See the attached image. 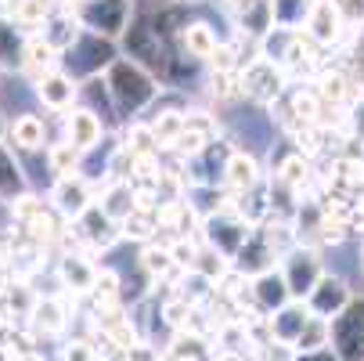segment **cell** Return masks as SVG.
<instances>
[{"label": "cell", "mask_w": 364, "mask_h": 361, "mask_svg": "<svg viewBox=\"0 0 364 361\" xmlns=\"http://www.w3.org/2000/svg\"><path fill=\"white\" fill-rule=\"evenodd\" d=\"M105 87H109V98L119 116H137L141 109H148L155 101V80L134 62V58H116L109 66V76H105Z\"/></svg>", "instance_id": "1"}, {"label": "cell", "mask_w": 364, "mask_h": 361, "mask_svg": "<svg viewBox=\"0 0 364 361\" xmlns=\"http://www.w3.org/2000/svg\"><path fill=\"white\" fill-rule=\"evenodd\" d=\"M328 350L336 361H364V296L350 300L328 322Z\"/></svg>", "instance_id": "2"}, {"label": "cell", "mask_w": 364, "mask_h": 361, "mask_svg": "<svg viewBox=\"0 0 364 361\" xmlns=\"http://www.w3.org/2000/svg\"><path fill=\"white\" fill-rule=\"evenodd\" d=\"M238 87H242V94L259 101V105H274V101L289 90V76L282 73L278 62H271L267 55H259V58H252L249 66L238 69Z\"/></svg>", "instance_id": "3"}, {"label": "cell", "mask_w": 364, "mask_h": 361, "mask_svg": "<svg viewBox=\"0 0 364 361\" xmlns=\"http://www.w3.org/2000/svg\"><path fill=\"white\" fill-rule=\"evenodd\" d=\"M325 275V264H321V256L318 249H310V246H296L289 256H285V268H282V278H285V289L292 300H306L310 289L318 286V278Z\"/></svg>", "instance_id": "4"}, {"label": "cell", "mask_w": 364, "mask_h": 361, "mask_svg": "<svg viewBox=\"0 0 364 361\" xmlns=\"http://www.w3.org/2000/svg\"><path fill=\"white\" fill-rule=\"evenodd\" d=\"M80 26H87L94 36H119L130 19V0H83L76 8Z\"/></svg>", "instance_id": "5"}, {"label": "cell", "mask_w": 364, "mask_h": 361, "mask_svg": "<svg viewBox=\"0 0 364 361\" xmlns=\"http://www.w3.org/2000/svg\"><path fill=\"white\" fill-rule=\"evenodd\" d=\"M205 228H210V231H205V239H210L213 253H220L224 261H231V256L249 242V235H252V228L231 210V206H228V210H220L217 217H205Z\"/></svg>", "instance_id": "6"}, {"label": "cell", "mask_w": 364, "mask_h": 361, "mask_svg": "<svg viewBox=\"0 0 364 361\" xmlns=\"http://www.w3.org/2000/svg\"><path fill=\"white\" fill-rule=\"evenodd\" d=\"M127 47L130 55L137 58V66H151V69H166L170 66V51H166V33L155 26L151 19L148 22H137L127 36Z\"/></svg>", "instance_id": "7"}, {"label": "cell", "mask_w": 364, "mask_h": 361, "mask_svg": "<svg viewBox=\"0 0 364 361\" xmlns=\"http://www.w3.org/2000/svg\"><path fill=\"white\" fill-rule=\"evenodd\" d=\"M353 296H350V286H346V278H339V275H321L318 278V286L310 289V296L303 300L306 303V311L314 315V318H321V322H332L343 307L350 303Z\"/></svg>", "instance_id": "8"}, {"label": "cell", "mask_w": 364, "mask_h": 361, "mask_svg": "<svg viewBox=\"0 0 364 361\" xmlns=\"http://www.w3.org/2000/svg\"><path fill=\"white\" fill-rule=\"evenodd\" d=\"M303 33L314 40L318 47H339L343 36H346V26L339 19V8L328 4V0H314L303 19Z\"/></svg>", "instance_id": "9"}, {"label": "cell", "mask_w": 364, "mask_h": 361, "mask_svg": "<svg viewBox=\"0 0 364 361\" xmlns=\"http://www.w3.org/2000/svg\"><path fill=\"white\" fill-rule=\"evenodd\" d=\"M65 55H83V58H65L69 66H73V73H80V76H94L101 66H112L116 62V55H112V43L105 40V36H94V33H87V36H80Z\"/></svg>", "instance_id": "10"}, {"label": "cell", "mask_w": 364, "mask_h": 361, "mask_svg": "<svg viewBox=\"0 0 364 361\" xmlns=\"http://www.w3.org/2000/svg\"><path fill=\"white\" fill-rule=\"evenodd\" d=\"M55 206H58V214L80 221L90 206H94V188H90V181L80 177V174L58 177V184H55Z\"/></svg>", "instance_id": "11"}, {"label": "cell", "mask_w": 364, "mask_h": 361, "mask_svg": "<svg viewBox=\"0 0 364 361\" xmlns=\"http://www.w3.org/2000/svg\"><path fill=\"white\" fill-rule=\"evenodd\" d=\"M217 141V127H213V120L210 116H202V113H191V116H184V127H181V134H177V141H173V148L181 152V156H202L205 148H210Z\"/></svg>", "instance_id": "12"}, {"label": "cell", "mask_w": 364, "mask_h": 361, "mask_svg": "<svg viewBox=\"0 0 364 361\" xmlns=\"http://www.w3.org/2000/svg\"><path fill=\"white\" fill-rule=\"evenodd\" d=\"M235 261V271L242 275V278H259V275H267V271H274V264H278V256L271 253V246L259 239L256 231L249 235V242L231 256Z\"/></svg>", "instance_id": "13"}, {"label": "cell", "mask_w": 364, "mask_h": 361, "mask_svg": "<svg viewBox=\"0 0 364 361\" xmlns=\"http://www.w3.org/2000/svg\"><path fill=\"white\" fill-rule=\"evenodd\" d=\"M310 318H314V315L306 311L303 300H289L282 311L271 315V340L274 343H285V347H296V340L303 336V329H306Z\"/></svg>", "instance_id": "14"}, {"label": "cell", "mask_w": 364, "mask_h": 361, "mask_svg": "<svg viewBox=\"0 0 364 361\" xmlns=\"http://www.w3.org/2000/svg\"><path fill=\"white\" fill-rule=\"evenodd\" d=\"M289 300H292V296H289V289H285L282 271H267V275L252 278V303H256V311H259V315H274V311H282Z\"/></svg>", "instance_id": "15"}, {"label": "cell", "mask_w": 364, "mask_h": 361, "mask_svg": "<svg viewBox=\"0 0 364 361\" xmlns=\"http://www.w3.org/2000/svg\"><path fill=\"white\" fill-rule=\"evenodd\" d=\"M50 51H69L76 40H80V19H76V11H55V15H47L43 19V36H40Z\"/></svg>", "instance_id": "16"}, {"label": "cell", "mask_w": 364, "mask_h": 361, "mask_svg": "<svg viewBox=\"0 0 364 361\" xmlns=\"http://www.w3.org/2000/svg\"><path fill=\"white\" fill-rule=\"evenodd\" d=\"M26 36L22 29L0 15V69L4 73H15V69H26Z\"/></svg>", "instance_id": "17"}, {"label": "cell", "mask_w": 364, "mask_h": 361, "mask_svg": "<svg viewBox=\"0 0 364 361\" xmlns=\"http://www.w3.org/2000/svg\"><path fill=\"white\" fill-rule=\"evenodd\" d=\"M36 94H40V101H43L47 109L62 113V109H69V105H73V98H76V83H73V76H65V73H47V76H40V80H36Z\"/></svg>", "instance_id": "18"}, {"label": "cell", "mask_w": 364, "mask_h": 361, "mask_svg": "<svg viewBox=\"0 0 364 361\" xmlns=\"http://www.w3.org/2000/svg\"><path fill=\"white\" fill-rule=\"evenodd\" d=\"M58 278H62V286H69L73 293H87V289H94L97 268L87 261L83 253H65L62 261H58Z\"/></svg>", "instance_id": "19"}, {"label": "cell", "mask_w": 364, "mask_h": 361, "mask_svg": "<svg viewBox=\"0 0 364 361\" xmlns=\"http://www.w3.org/2000/svg\"><path fill=\"white\" fill-rule=\"evenodd\" d=\"M101 214H105L112 224H123L130 214H134V188L130 181H112L105 192H101Z\"/></svg>", "instance_id": "20"}, {"label": "cell", "mask_w": 364, "mask_h": 361, "mask_svg": "<svg viewBox=\"0 0 364 361\" xmlns=\"http://www.w3.org/2000/svg\"><path fill=\"white\" fill-rule=\"evenodd\" d=\"M97 141H101V120L90 109H76L69 116V145L80 152H90Z\"/></svg>", "instance_id": "21"}, {"label": "cell", "mask_w": 364, "mask_h": 361, "mask_svg": "<svg viewBox=\"0 0 364 361\" xmlns=\"http://www.w3.org/2000/svg\"><path fill=\"white\" fill-rule=\"evenodd\" d=\"M224 177L235 192H249L259 184V167L252 156H245V152H231L228 163H224Z\"/></svg>", "instance_id": "22"}, {"label": "cell", "mask_w": 364, "mask_h": 361, "mask_svg": "<svg viewBox=\"0 0 364 361\" xmlns=\"http://www.w3.org/2000/svg\"><path fill=\"white\" fill-rule=\"evenodd\" d=\"M80 231H83V239L90 242V246H112L116 242V235H119V224H112L105 214L97 210V206H90V210L80 217Z\"/></svg>", "instance_id": "23"}, {"label": "cell", "mask_w": 364, "mask_h": 361, "mask_svg": "<svg viewBox=\"0 0 364 361\" xmlns=\"http://www.w3.org/2000/svg\"><path fill=\"white\" fill-rule=\"evenodd\" d=\"M310 4L314 0H271V22L278 29H296V26H303Z\"/></svg>", "instance_id": "24"}, {"label": "cell", "mask_w": 364, "mask_h": 361, "mask_svg": "<svg viewBox=\"0 0 364 361\" xmlns=\"http://www.w3.org/2000/svg\"><path fill=\"white\" fill-rule=\"evenodd\" d=\"M181 40H184V47H188V55H191V58H210L213 51H217V36H213V29L205 26V22L184 26Z\"/></svg>", "instance_id": "25"}, {"label": "cell", "mask_w": 364, "mask_h": 361, "mask_svg": "<svg viewBox=\"0 0 364 361\" xmlns=\"http://www.w3.org/2000/svg\"><path fill=\"white\" fill-rule=\"evenodd\" d=\"M22 231L33 239V242H55L62 231H58V221H55V214H50V210H43V206H40V210L29 217V221H22Z\"/></svg>", "instance_id": "26"}, {"label": "cell", "mask_w": 364, "mask_h": 361, "mask_svg": "<svg viewBox=\"0 0 364 361\" xmlns=\"http://www.w3.org/2000/svg\"><path fill=\"white\" fill-rule=\"evenodd\" d=\"M292 350H296V354H318V350H328V322L310 318L306 329H303V336L296 340Z\"/></svg>", "instance_id": "27"}, {"label": "cell", "mask_w": 364, "mask_h": 361, "mask_svg": "<svg viewBox=\"0 0 364 361\" xmlns=\"http://www.w3.org/2000/svg\"><path fill=\"white\" fill-rule=\"evenodd\" d=\"M55 62H58V51H50L43 40H29V43H26V69H29L36 80L47 76Z\"/></svg>", "instance_id": "28"}, {"label": "cell", "mask_w": 364, "mask_h": 361, "mask_svg": "<svg viewBox=\"0 0 364 361\" xmlns=\"http://www.w3.org/2000/svg\"><path fill=\"white\" fill-rule=\"evenodd\" d=\"M11 137H15V145L26 148V152L40 148V145H43V120H36V116H18L15 127H11Z\"/></svg>", "instance_id": "29"}, {"label": "cell", "mask_w": 364, "mask_h": 361, "mask_svg": "<svg viewBox=\"0 0 364 361\" xmlns=\"http://www.w3.org/2000/svg\"><path fill=\"white\" fill-rule=\"evenodd\" d=\"M184 116L188 113H163L159 120L151 123V137H155V148H173L181 127H184Z\"/></svg>", "instance_id": "30"}, {"label": "cell", "mask_w": 364, "mask_h": 361, "mask_svg": "<svg viewBox=\"0 0 364 361\" xmlns=\"http://www.w3.org/2000/svg\"><path fill=\"white\" fill-rule=\"evenodd\" d=\"M33 318H36V325L47 329V333H58V329L65 325V311H62V303H58L55 296H47L43 303H36V307H33Z\"/></svg>", "instance_id": "31"}, {"label": "cell", "mask_w": 364, "mask_h": 361, "mask_svg": "<svg viewBox=\"0 0 364 361\" xmlns=\"http://www.w3.org/2000/svg\"><path fill=\"white\" fill-rule=\"evenodd\" d=\"M141 268L148 275H166L173 268V256H170V246H144L141 253Z\"/></svg>", "instance_id": "32"}, {"label": "cell", "mask_w": 364, "mask_h": 361, "mask_svg": "<svg viewBox=\"0 0 364 361\" xmlns=\"http://www.w3.org/2000/svg\"><path fill=\"white\" fill-rule=\"evenodd\" d=\"M155 228H159V221H155V214H148V210H134V214L119 224V231H123L127 239H148Z\"/></svg>", "instance_id": "33"}, {"label": "cell", "mask_w": 364, "mask_h": 361, "mask_svg": "<svg viewBox=\"0 0 364 361\" xmlns=\"http://www.w3.org/2000/svg\"><path fill=\"white\" fill-rule=\"evenodd\" d=\"M80 156H83V152H80V148H73L69 141H65V145H55V148H50V170H55L58 177H65V174H76V163H80Z\"/></svg>", "instance_id": "34"}, {"label": "cell", "mask_w": 364, "mask_h": 361, "mask_svg": "<svg viewBox=\"0 0 364 361\" xmlns=\"http://www.w3.org/2000/svg\"><path fill=\"white\" fill-rule=\"evenodd\" d=\"M15 188H22V174H18L15 159L0 148V195H11Z\"/></svg>", "instance_id": "35"}, {"label": "cell", "mask_w": 364, "mask_h": 361, "mask_svg": "<svg viewBox=\"0 0 364 361\" xmlns=\"http://www.w3.org/2000/svg\"><path fill=\"white\" fill-rule=\"evenodd\" d=\"M346 29H364V0H336Z\"/></svg>", "instance_id": "36"}, {"label": "cell", "mask_w": 364, "mask_h": 361, "mask_svg": "<svg viewBox=\"0 0 364 361\" xmlns=\"http://www.w3.org/2000/svg\"><path fill=\"white\" fill-rule=\"evenodd\" d=\"M116 289H119V275H116V271H97V278H94V296H97L101 303H112V300H116Z\"/></svg>", "instance_id": "37"}, {"label": "cell", "mask_w": 364, "mask_h": 361, "mask_svg": "<svg viewBox=\"0 0 364 361\" xmlns=\"http://www.w3.org/2000/svg\"><path fill=\"white\" fill-rule=\"evenodd\" d=\"M123 361H163L155 347H144V343H134L130 350H123Z\"/></svg>", "instance_id": "38"}, {"label": "cell", "mask_w": 364, "mask_h": 361, "mask_svg": "<svg viewBox=\"0 0 364 361\" xmlns=\"http://www.w3.org/2000/svg\"><path fill=\"white\" fill-rule=\"evenodd\" d=\"M65 361H94V354H90V347H87V343H69Z\"/></svg>", "instance_id": "39"}, {"label": "cell", "mask_w": 364, "mask_h": 361, "mask_svg": "<svg viewBox=\"0 0 364 361\" xmlns=\"http://www.w3.org/2000/svg\"><path fill=\"white\" fill-rule=\"evenodd\" d=\"M252 4H256V0H228V8H235L238 15H245V11H249Z\"/></svg>", "instance_id": "40"}, {"label": "cell", "mask_w": 364, "mask_h": 361, "mask_svg": "<svg viewBox=\"0 0 364 361\" xmlns=\"http://www.w3.org/2000/svg\"><path fill=\"white\" fill-rule=\"evenodd\" d=\"M217 361H249V357H245L242 350H224V354H220Z\"/></svg>", "instance_id": "41"}, {"label": "cell", "mask_w": 364, "mask_h": 361, "mask_svg": "<svg viewBox=\"0 0 364 361\" xmlns=\"http://www.w3.org/2000/svg\"><path fill=\"white\" fill-rule=\"evenodd\" d=\"M4 134H8V123H4V116H0V141H4Z\"/></svg>", "instance_id": "42"}, {"label": "cell", "mask_w": 364, "mask_h": 361, "mask_svg": "<svg viewBox=\"0 0 364 361\" xmlns=\"http://www.w3.org/2000/svg\"><path fill=\"white\" fill-rule=\"evenodd\" d=\"M360 264H364V246H360Z\"/></svg>", "instance_id": "43"}]
</instances>
